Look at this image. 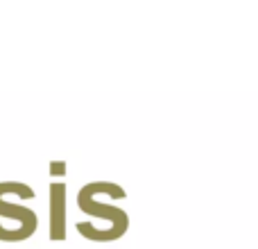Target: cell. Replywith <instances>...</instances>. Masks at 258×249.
Listing matches in <instances>:
<instances>
[{"label": "cell", "instance_id": "1", "mask_svg": "<svg viewBox=\"0 0 258 249\" xmlns=\"http://www.w3.org/2000/svg\"><path fill=\"white\" fill-rule=\"evenodd\" d=\"M77 206H80L84 213H89L91 218L104 220L100 242H111V240H118V238L125 236V231L129 227L127 213L122 209H118V206L102 204V202L95 197V181L86 183L80 191V195H77Z\"/></svg>", "mask_w": 258, "mask_h": 249}, {"label": "cell", "instance_id": "2", "mask_svg": "<svg viewBox=\"0 0 258 249\" xmlns=\"http://www.w3.org/2000/svg\"><path fill=\"white\" fill-rule=\"evenodd\" d=\"M0 218L9 220L12 227L5 233L3 240L5 242H18V240H27L32 233L36 231V213L32 209L23 204H16V202L7 200V193H5V181L0 183Z\"/></svg>", "mask_w": 258, "mask_h": 249}, {"label": "cell", "instance_id": "3", "mask_svg": "<svg viewBox=\"0 0 258 249\" xmlns=\"http://www.w3.org/2000/svg\"><path fill=\"white\" fill-rule=\"evenodd\" d=\"M63 186L54 183L52 186V240H61L66 233H63Z\"/></svg>", "mask_w": 258, "mask_h": 249}]
</instances>
